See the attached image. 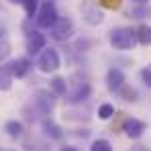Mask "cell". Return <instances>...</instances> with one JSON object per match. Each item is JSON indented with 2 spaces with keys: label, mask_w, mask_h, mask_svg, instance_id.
I'll return each instance as SVG.
<instances>
[{
  "label": "cell",
  "mask_w": 151,
  "mask_h": 151,
  "mask_svg": "<svg viewBox=\"0 0 151 151\" xmlns=\"http://www.w3.org/2000/svg\"><path fill=\"white\" fill-rule=\"evenodd\" d=\"M108 43L112 45V49L129 51L139 43V37H137V31H135V29L119 27V29H112V31L108 33Z\"/></svg>",
  "instance_id": "6da1fadb"
},
{
  "label": "cell",
  "mask_w": 151,
  "mask_h": 151,
  "mask_svg": "<svg viewBox=\"0 0 151 151\" xmlns=\"http://www.w3.org/2000/svg\"><path fill=\"white\" fill-rule=\"evenodd\" d=\"M59 65H61L59 53H57V49H53V47L43 49L39 53V57H37V68H39L43 74H53V72H57Z\"/></svg>",
  "instance_id": "7a4b0ae2"
},
{
  "label": "cell",
  "mask_w": 151,
  "mask_h": 151,
  "mask_svg": "<svg viewBox=\"0 0 151 151\" xmlns=\"http://www.w3.org/2000/svg\"><path fill=\"white\" fill-rule=\"evenodd\" d=\"M57 21H59V14H57L55 4L49 2V0L43 2V6H41L39 14H37V25L41 27V29H53Z\"/></svg>",
  "instance_id": "3957f363"
},
{
  "label": "cell",
  "mask_w": 151,
  "mask_h": 151,
  "mask_svg": "<svg viewBox=\"0 0 151 151\" xmlns=\"http://www.w3.org/2000/svg\"><path fill=\"white\" fill-rule=\"evenodd\" d=\"M72 35H74V23L68 17H59V21L51 29V37L57 41H68Z\"/></svg>",
  "instance_id": "277c9868"
},
{
  "label": "cell",
  "mask_w": 151,
  "mask_h": 151,
  "mask_svg": "<svg viewBox=\"0 0 151 151\" xmlns=\"http://www.w3.org/2000/svg\"><path fill=\"white\" fill-rule=\"evenodd\" d=\"M35 104L43 114H49L55 106V94L49 90H37L35 92Z\"/></svg>",
  "instance_id": "5b68a950"
},
{
  "label": "cell",
  "mask_w": 151,
  "mask_h": 151,
  "mask_svg": "<svg viewBox=\"0 0 151 151\" xmlns=\"http://www.w3.org/2000/svg\"><path fill=\"white\" fill-rule=\"evenodd\" d=\"M45 49V35L39 33V31H29L27 35V51L29 53H41Z\"/></svg>",
  "instance_id": "8992f818"
},
{
  "label": "cell",
  "mask_w": 151,
  "mask_h": 151,
  "mask_svg": "<svg viewBox=\"0 0 151 151\" xmlns=\"http://www.w3.org/2000/svg\"><path fill=\"white\" fill-rule=\"evenodd\" d=\"M82 17H84V21H86L88 25H92V27L100 25L102 21H104L102 10L96 4H84V6H82Z\"/></svg>",
  "instance_id": "52a82bcc"
},
{
  "label": "cell",
  "mask_w": 151,
  "mask_h": 151,
  "mask_svg": "<svg viewBox=\"0 0 151 151\" xmlns=\"http://www.w3.org/2000/svg\"><path fill=\"white\" fill-rule=\"evenodd\" d=\"M106 86H108V90L119 92L121 88H125V74L121 70H116V68L108 70V74H106Z\"/></svg>",
  "instance_id": "ba28073f"
},
{
  "label": "cell",
  "mask_w": 151,
  "mask_h": 151,
  "mask_svg": "<svg viewBox=\"0 0 151 151\" xmlns=\"http://www.w3.org/2000/svg\"><path fill=\"white\" fill-rule=\"evenodd\" d=\"M147 131V125L143 123V121H139V119H127L125 121V133L131 137V139H139L143 133Z\"/></svg>",
  "instance_id": "9c48e42d"
},
{
  "label": "cell",
  "mask_w": 151,
  "mask_h": 151,
  "mask_svg": "<svg viewBox=\"0 0 151 151\" xmlns=\"http://www.w3.org/2000/svg\"><path fill=\"white\" fill-rule=\"evenodd\" d=\"M41 129H43V135H45V137H49V139H61V137H63L61 127L57 125V123H53L51 119H43Z\"/></svg>",
  "instance_id": "30bf717a"
},
{
  "label": "cell",
  "mask_w": 151,
  "mask_h": 151,
  "mask_svg": "<svg viewBox=\"0 0 151 151\" xmlns=\"http://www.w3.org/2000/svg\"><path fill=\"white\" fill-rule=\"evenodd\" d=\"M10 70H12V76L14 78H25L31 70V61L27 57H21V59H14L10 61Z\"/></svg>",
  "instance_id": "8fae6325"
},
{
  "label": "cell",
  "mask_w": 151,
  "mask_h": 151,
  "mask_svg": "<svg viewBox=\"0 0 151 151\" xmlns=\"http://www.w3.org/2000/svg\"><path fill=\"white\" fill-rule=\"evenodd\" d=\"M12 70H10V63L6 65H0V92H6L12 88Z\"/></svg>",
  "instance_id": "7c38bea8"
},
{
  "label": "cell",
  "mask_w": 151,
  "mask_h": 151,
  "mask_svg": "<svg viewBox=\"0 0 151 151\" xmlns=\"http://www.w3.org/2000/svg\"><path fill=\"white\" fill-rule=\"evenodd\" d=\"M49 88H51V92H53L55 96H65V94H68V82H65V78H61V76L51 78Z\"/></svg>",
  "instance_id": "4fadbf2b"
},
{
  "label": "cell",
  "mask_w": 151,
  "mask_h": 151,
  "mask_svg": "<svg viewBox=\"0 0 151 151\" xmlns=\"http://www.w3.org/2000/svg\"><path fill=\"white\" fill-rule=\"evenodd\" d=\"M4 131H6V135H8V137H12V139H19V137L25 133L23 123H19V121H6Z\"/></svg>",
  "instance_id": "5bb4252c"
},
{
  "label": "cell",
  "mask_w": 151,
  "mask_h": 151,
  "mask_svg": "<svg viewBox=\"0 0 151 151\" xmlns=\"http://www.w3.org/2000/svg\"><path fill=\"white\" fill-rule=\"evenodd\" d=\"M88 94H90V86H88L86 82H82V84H78V86H76V92L70 96V102L84 100V98H88Z\"/></svg>",
  "instance_id": "9a60e30c"
},
{
  "label": "cell",
  "mask_w": 151,
  "mask_h": 151,
  "mask_svg": "<svg viewBox=\"0 0 151 151\" xmlns=\"http://www.w3.org/2000/svg\"><path fill=\"white\" fill-rule=\"evenodd\" d=\"M137 37L141 45H151V27L149 25H141L137 29Z\"/></svg>",
  "instance_id": "2e32d148"
},
{
  "label": "cell",
  "mask_w": 151,
  "mask_h": 151,
  "mask_svg": "<svg viewBox=\"0 0 151 151\" xmlns=\"http://www.w3.org/2000/svg\"><path fill=\"white\" fill-rule=\"evenodd\" d=\"M129 17H133V19H151V8H147V6L131 8L129 10Z\"/></svg>",
  "instance_id": "e0dca14e"
},
{
  "label": "cell",
  "mask_w": 151,
  "mask_h": 151,
  "mask_svg": "<svg viewBox=\"0 0 151 151\" xmlns=\"http://www.w3.org/2000/svg\"><path fill=\"white\" fill-rule=\"evenodd\" d=\"M21 4H23V8H25V12H27V17H29V19H33V17L37 14L39 0H23Z\"/></svg>",
  "instance_id": "ac0fdd59"
},
{
  "label": "cell",
  "mask_w": 151,
  "mask_h": 151,
  "mask_svg": "<svg viewBox=\"0 0 151 151\" xmlns=\"http://www.w3.org/2000/svg\"><path fill=\"white\" fill-rule=\"evenodd\" d=\"M90 151H112V145L108 139H96V141H92Z\"/></svg>",
  "instance_id": "d6986e66"
},
{
  "label": "cell",
  "mask_w": 151,
  "mask_h": 151,
  "mask_svg": "<svg viewBox=\"0 0 151 151\" xmlns=\"http://www.w3.org/2000/svg\"><path fill=\"white\" fill-rule=\"evenodd\" d=\"M112 114H114V106H112V104H108V102L100 104V108H98V119H102V121H108Z\"/></svg>",
  "instance_id": "ffe728a7"
},
{
  "label": "cell",
  "mask_w": 151,
  "mask_h": 151,
  "mask_svg": "<svg viewBox=\"0 0 151 151\" xmlns=\"http://www.w3.org/2000/svg\"><path fill=\"white\" fill-rule=\"evenodd\" d=\"M10 51H12L10 49V43H8L6 39H0V63L10 55Z\"/></svg>",
  "instance_id": "44dd1931"
},
{
  "label": "cell",
  "mask_w": 151,
  "mask_h": 151,
  "mask_svg": "<svg viewBox=\"0 0 151 151\" xmlns=\"http://www.w3.org/2000/svg\"><path fill=\"white\" fill-rule=\"evenodd\" d=\"M119 92L125 96V100H137V92H135L133 88H131V90H129V88H121Z\"/></svg>",
  "instance_id": "7402d4cb"
},
{
  "label": "cell",
  "mask_w": 151,
  "mask_h": 151,
  "mask_svg": "<svg viewBox=\"0 0 151 151\" xmlns=\"http://www.w3.org/2000/svg\"><path fill=\"white\" fill-rule=\"evenodd\" d=\"M141 80H143V84L151 86V68H145V70H141Z\"/></svg>",
  "instance_id": "603a6c76"
},
{
  "label": "cell",
  "mask_w": 151,
  "mask_h": 151,
  "mask_svg": "<svg viewBox=\"0 0 151 151\" xmlns=\"http://www.w3.org/2000/svg\"><path fill=\"white\" fill-rule=\"evenodd\" d=\"M104 4H106V6H116L119 0H104Z\"/></svg>",
  "instance_id": "cb8c5ba5"
},
{
  "label": "cell",
  "mask_w": 151,
  "mask_h": 151,
  "mask_svg": "<svg viewBox=\"0 0 151 151\" xmlns=\"http://www.w3.org/2000/svg\"><path fill=\"white\" fill-rule=\"evenodd\" d=\"M59 151H78V149H76V147H68V145H65V147H61Z\"/></svg>",
  "instance_id": "d4e9b609"
},
{
  "label": "cell",
  "mask_w": 151,
  "mask_h": 151,
  "mask_svg": "<svg viewBox=\"0 0 151 151\" xmlns=\"http://www.w3.org/2000/svg\"><path fill=\"white\" fill-rule=\"evenodd\" d=\"M135 151H147L145 147H135Z\"/></svg>",
  "instance_id": "484cf974"
},
{
  "label": "cell",
  "mask_w": 151,
  "mask_h": 151,
  "mask_svg": "<svg viewBox=\"0 0 151 151\" xmlns=\"http://www.w3.org/2000/svg\"><path fill=\"white\" fill-rule=\"evenodd\" d=\"M133 2H139V4H143V2H147V0H133Z\"/></svg>",
  "instance_id": "4316f807"
},
{
  "label": "cell",
  "mask_w": 151,
  "mask_h": 151,
  "mask_svg": "<svg viewBox=\"0 0 151 151\" xmlns=\"http://www.w3.org/2000/svg\"><path fill=\"white\" fill-rule=\"evenodd\" d=\"M0 39H4V37H2V29H0Z\"/></svg>",
  "instance_id": "83f0119b"
},
{
  "label": "cell",
  "mask_w": 151,
  "mask_h": 151,
  "mask_svg": "<svg viewBox=\"0 0 151 151\" xmlns=\"http://www.w3.org/2000/svg\"><path fill=\"white\" fill-rule=\"evenodd\" d=\"M10 2H23V0H10Z\"/></svg>",
  "instance_id": "f1b7e54d"
},
{
  "label": "cell",
  "mask_w": 151,
  "mask_h": 151,
  "mask_svg": "<svg viewBox=\"0 0 151 151\" xmlns=\"http://www.w3.org/2000/svg\"><path fill=\"white\" fill-rule=\"evenodd\" d=\"M8 151H14V149H8Z\"/></svg>",
  "instance_id": "f546056e"
}]
</instances>
